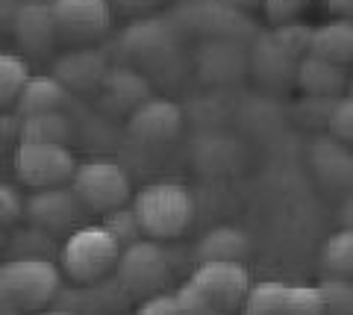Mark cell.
<instances>
[{
	"label": "cell",
	"instance_id": "cell-21",
	"mask_svg": "<svg viewBox=\"0 0 353 315\" xmlns=\"http://www.w3.org/2000/svg\"><path fill=\"white\" fill-rule=\"evenodd\" d=\"M74 136L71 118L65 115V110L57 112H41V115H27L18 124V142H57L68 145V139Z\"/></svg>",
	"mask_w": 353,
	"mask_h": 315
},
{
	"label": "cell",
	"instance_id": "cell-22",
	"mask_svg": "<svg viewBox=\"0 0 353 315\" xmlns=\"http://www.w3.org/2000/svg\"><path fill=\"white\" fill-rule=\"evenodd\" d=\"M289 292H292V286L280 283V280L253 283L250 295L245 301V312H250V315H285V307H289Z\"/></svg>",
	"mask_w": 353,
	"mask_h": 315
},
{
	"label": "cell",
	"instance_id": "cell-4",
	"mask_svg": "<svg viewBox=\"0 0 353 315\" xmlns=\"http://www.w3.org/2000/svg\"><path fill=\"white\" fill-rule=\"evenodd\" d=\"M168 280H171V265L157 238L145 236L121 251V259L115 265V283L124 289L127 298L145 301L162 292Z\"/></svg>",
	"mask_w": 353,
	"mask_h": 315
},
{
	"label": "cell",
	"instance_id": "cell-13",
	"mask_svg": "<svg viewBox=\"0 0 353 315\" xmlns=\"http://www.w3.org/2000/svg\"><path fill=\"white\" fill-rule=\"evenodd\" d=\"M109 74V59L103 50L74 48L53 62V77H59L71 92H94L101 89Z\"/></svg>",
	"mask_w": 353,
	"mask_h": 315
},
{
	"label": "cell",
	"instance_id": "cell-28",
	"mask_svg": "<svg viewBox=\"0 0 353 315\" xmlns=\"http://www.w3.org/2000/svg\"><path fill=\"white\" fill-rule=\"evenodd\" d=\"M176 301H180L183 315H230V309L215 303L203 289H197L192 280L176 289Z\"/></svg>",
	"mask_w": 353,
	"mask_h": 315
},
{
	"label": "cell",
	"instance_id": "cell-16",
	"mask_svg": "<svg viewBox=\"0 0 353 315\" xmlns=\"http://www.w3.org/2000/svg\"><path fill=\"white\" fill-rule=\"evenodd\" d=\"M294 80L309 97H341L347 74H345V65L321 59V57H315V53H306V57L297 62Z\"/></svg>",
	"mask_w": 353,
	"mask_h": 315
},
{
	"label": "cell",
	"instance_id": "cell-10",
	"mask_svg": "<svg viewBox=\"0 0 353 315\" xmlns=\"http://www.w3.org/2000/svg\"><path fill=\"white\" fill-rule=\"evenodd\" d=\"M62 41H94L109 30V0H50Z\"/></svg>",
	"mask_w": 353,
	"mask_h": 315
},
{
	"label": "cell",
	"instance_id": "cell-33",
	"mask_svg": "<svg viewBox=\"0 0 353 315\" xmlns=\"http://www.w3.org/2000/svg\"><path fill=\"white\" fill-rule=\"evenodd\" d=\"M115 3L124 9V12H148V9H157L162 0H115Z\"/></svg>",
	"mask_w": 353,
	"mask_h": 315
},
{
	"label": "cell",
	"instance_id": "cell-5",
	"mask_svg": "<svg viewBox=\"0 0 353 315\" xmlns=\"http://www.w3.org/2000/svg\"><path fill=\"white\" fill-rule=\"evenodd\" d=\"M71 189L85 203V210L94 212H109L118 210V206H127L132 192L124 165L106 156L83 159L71 177Z\"/></svg>",
	"mask_w": 353,
	"mask_h": 315
},
{
	"label": "cell",
	"instance_id": "cell-34",
	"mask_svg": "<svg viewBox=\"0 0 353 315\" xmlns=\"http://www.w3.org/2000/svg\"><path fill=\"white\" fill-rule=\"evenodd\" d=\"M339 221H341V227H347V230H353V194H350V198H345V203H341V210H339Z\"/></svg>",
	"mask_w": 353,
	"mask_h": 315
},
{
	"label": "cell",
	"instance_id": "cell-24",
	"mask_svg": "<svg viewBox=\"0 0 353 315\" xmlns=\"http://www.w3.org/2000/svg\"><path fill=\"white\" fill-rule=\"evenodd\" d=\"M30 80H32L30 65L21 57H15V53L0 57V103L3 106H15Z\"/></svg>",
	"mask_w": 353,
	"mask_h": 315
},
{
	"label": "cell",
	"instance_id": "cell-12",
	"mask_svg": "<svg viewBox=\"0 0 353 315\" xmlns=\"http://www.w3.org/2000/svg\"><path fill=\"white\" fill-rule=\"evenodd\" d=\"M9 27H12L15 41L27 53H48L59 39L50 0H21Z\"/></svg>",
	"mask_w": 353,
	"mask_h": 315
},
{
	"label": "cell",
	"instance_id": "cell-23",
	"mask_svg": "<svg viewBox=\"0 0 353 315\" xmlns=\"http://www.w3.org/2000/svg\"><path fill=\"white\" fill-rule=\"evenodd\" d=\"M324 268L339 280H353V230L341 227L324 245Z\"/></svg>",
	"mask_w": 353,
	"mask_h": 315
},
{
	"label": "cell",
	"instance_id": "cell-17",
	"mask_svg": "<svg viewBox=\"0 0 353 315\" xmlns=\"http://www.w3.org/2000/svg\"><path fill=\"white\" fill-rule=\"evenodd\" d=\"M68 101H71V89L59 77L39 74V77H32L27 83V89L21 92L18 103H15V115L27 118V115H41V112H57V110H65Z\"/></svg>",
	"mask_w": 353,
	"mask_h": 315
},
{
	"label": "cell",
	"instance_id": "cell-3",
	"mask_svg": "<svg viewBox=\"0 0 353 315\" xmlns=\"http://www.w3.org/2000/svg\"><path fill=\"white\" fill-rule=\"evenodd\" d=\"M121 251H124L121 242L103 224H85L71 230L68 238L62 242L59 265L65 271V277H71L80 286L101 283L109 271H115Z\"/></svg>",
	"mask_w": 353,
	"mask_h": 315
},
{
	"label": "cell",
	"instance_id": "cell-6",
	"mask_svg": "<svg viewBox=\"0 0 353 315\" xmlns=\"http://www.w3.org/2000/svg\"><path fill=\"white\" fill-rule=\"evenodd\" d=\"M80 162L74 159L68 145L57 142H18L12 154L15 177L30 189H50L71 183Z\"/></svg>",
	"mask_w": 353,
	"mask_h": 315
},
{
	"label": "cell",
	"instance_id": "cell-36",
	"mask_svg": "<svg viewBox=\"0 0 353 315\" xmlns=\"http://www.w3.org/2000/svg\"><path fill=\"white\" fill-rule=\"evenodd\" d=\"M32 315H77V312L74 309H65V307L62 309L57 307V309H39V312H32Z\"/></svg>",
	"mask_w": 353,
	"mask_h": 315
},
{
	"label": "cell",
	"instance_id": "cell-25",
	"mask_svg": "<svg viewBox=\"0 0 353 315\" xmlns=\"http://www.w3.org/2000/svg\"><path fill=\"white\" fill-rule=\"evenodd\" d=\"M103 227L118 238L121 247L145 238V230H141V221H139V215L132 206H118V210L103 212Z\"/></svg>",
	"mask_w": 353,
	"mask_h": 315
},
{
	"label": "cell",
	"instance_id": "cell-37",
	"mask_svg": "<svg viewBox=\"0 0 353 315\" xmlns=\"http://www.w3.org/2000/svg\"><path fill=\"white\" fill-rule=\"evenodd\" d=\"M245 315H250V312H245Z\"/></svg>",
	"mask_w": 353,
	"mask_h": 315
},
{
	"label": "cell",
	"instance_id": "cell-29",
	"mask_svg": "<svg viewBox=\"0 0 353 315\" xmlns=\"http://www.w3.org/2000/svg\"><path fill=\"white\" fill-rule=\"evenodd\" d=\"M327 127L339 142L353 145V94H341L330 103L327 112Z\"/></svg>",
	"mask_w": 353,
	"mask_h": 315
},
{
	"label": "cell",
	"instance_id": "cell-18",
	"mask_svg": "<svg viewBox=\"0 0 353 315\" xmlns=\"http://www.w3.org/2000/svg\"><path fill=\"white\" fill-rule=\"evenodd\" d=\"M297 62L289 50L280 48V41L271 36H262L256 45H253V53H250V65L256 71V77L265 80V83H285L297 77Z\"/></svg>",
	"mask_w": 353,
	"mask_h": 315
},
{
	"label": "cell",
	"instance_id": "cell-31",
	"mask_svg": "<svg viewBox=\"0 0 353 315\" xmlns=\"http://www.w3.org/2000/svg\"><path fill=\"white\" fill-rule=\"evenodd\" d=\"M136 315H183L180 309V301H176V292L168 295V292H157L139 303Z\"/></svg>",
	"mask_w": 353,
	"mask_h": 315
},
{
	"label": "cell",
	"instance_id": "cell-14",
	"mask_svg": "<svg viewBox=\"0 0 353 315\" xmlns=\"http://www.w3.org/2000/svg\"><path fill=\"white\" fill-rule=\"evenodd\" d=\"M101 101L103 106L115 112H132L136 106H141L150 94V83L145 74H139L136 68H127V65H118V68H109L106 80L101 85Z\"/></svg>",
	"mask_w": 353,
	"mask_h": 315
},
{
	"label": "cell",
	"instance_id": "cell-32",
	"mask_svg": "<svg viewBox=\"0 0 353 315\" xmlns=\"http://www.w3.org/2000/svg\"><path fill=\"white\" fill-rule=\"evenodd\" d=\"M24 212H27V201H21V194L15 192V186L3 183V186H0V221L12 224Z\"/></svg>",
	"mask_w": 353,
	"mask_h": 315
},
{
	"label": "cell",
	"instance_id": "cell-19",
	"mask_svg": "<svg viewBox=\"0 0 353 315\" xmlns=\"http://www.w3.org/2000/svg\"><path fill=\"white\" fill-rule=\"evenodd\" d=\"M309 53L339 65H350L353 62V18H336L315 27L312 50Z\"/></svg>",
	"mask_w": 353,
	"mask_h": 315
},
{
	"label": "cell",
	"instance_id": "cell-7",
	"mask_svg": "<svg viewBox=\"0 0 353 315\" xmlns=\"http://www.w3.org/2000/svg\"><path fill=\"white\" fill-rule=\"evenodd\" d=\"M121 50L124 57L145 68H162L176 57V32L168 21L141 18L121 32Z\"/></svg>",
	"mask_w": 353,
	"mask_h": 315
},
{
	"label": "cell",
	"instance_id": "cell-11",
	"mask_svg": "<svg viewBox=\"0 0 353 315\" xmlns=\"http://www.w3.org/2000/svg\"><path fill=\"white\" fill-rule=\"evenodd\" d=\"M183 130V110L168 97H148L130 112L127 133L139 145H168Z\"/></svg>",
	"mask_w": 353,
	"mask_h": 315
},
{
	"label": "cell",
	"instance_id": "cell-20",
	"mask_svg": "<svg viewBox=\"0 0 353 315\" xmlns=\"http://www.w3.org/2000/svg\"><path fill=\"white\" fill-rule=\"evenodd\" d=\"M250 254V238L245 230L230 224L212 227L201 242H197V259L206 263V259H245Z\"/></svg>",
	"mask_w": 353,
	"mask_h": 315
},
{
	"label": "cell",
	"instance_id": "cell-35",
	"mask_svg": "<svg viewBox=\"0 0 353 315\" xmlns=\"http://www.w3.org/2000/svg\"><path fill=\"white\" fill-rule=\"evenodd\" d=\"M230 6H236V9H253V6H262L265 0H227Z\"/></svg>",
	"mask_w": 353,
	"mask_h": 315
},
{
	"label": "cell",
	"instance_id": "cell-30",
	"mask_svg": "<svg viewBox=\"0 0 353 315\" xmlns=\"http://www.w3.org/2000/svg\"><path fill=\"white\" fill-rule=\"evenodd\" d=\"M309 3H312V0H265L262 9L271 24H285V21H294Z\"/></svg>",
	"mask_w": 353,
	"mask_h": 315
},
{
	"label": "cell",
	"instance_id": "cell-2",
	"mask_svg": "<svg viewBox=\"0 0 353 315\" xmlns=\"http://www.w3.org/2000/svg\"><path fill=\"white\" fill-rule=\"evenodd\" d=\"M132 210L139 215L145 236L165 242V238H176L189 230L194 219V198L180 183L159 180V183H148V186L136 192Z\"/></svg>",
	"mask_w": 353,
	"mask_h": 315
},
{
	"label": "cell",
	"instance_id": "cell-1",
	"mask_svg": "<svg viewBox=\"0 0 353 315\" xmlns=\"http://www.w3.org/2000/svg\"><path fill=\"white\" fill-rule=\"evenodd\" d=\"M62 265L50 256H12L0 265V303L3 312H39L62 292Z\"/></svg>",
	"mask_w": 353,
	"mask_h": 315
},
{
	"label": "cell",
	"instance_id": "cell-27",
	"mask_svg": "<svg viewBox=\"0 0 353 315\" xmlns=\"http://www.w3.org/2000/svg\"><path fill=\"white\" fill-rule=\"evenodd\" d=\"M312 32L315 27H306V24H297V21H285L277 30L271 32L274 39L280 41V48H285L294 59H303L309 50H312Z\"/></svg>",
	"mask_w": 353,
	"mask_h": 315
},
{
	"label": "cell",
	"instance_id": "cell-9",
	"mask_svg": "<svg viewBox=\"0 0 353 315\" xmlns=\"http://www.w3.org/2000/svg\"><path fill=\"white\" fill-rule=\"evenodd\" d=\"M85 210V203L77 198V192L68 186H50V189H32L27 198V219L32 227H41L48 233L77 230V221Z\"/></svg>",
	"mask_w": 353,
	"mask_h": 315
},
{
	"label": "cell",
	"instance_id": "cell-15",
	"mask_svg": "<svg viewBox=\"0 0 353 315\" xmlns=\"http://www.w3.org/2000/svg\"><path fill=\"white\" fill-rule=\"evenodd\" d=\"M312 168L318 180H324L330 189L353 192V154L339 139H321L312 148Z\"/></svg>",
	"mask_w": 353,
	"mask_h": 315
},
{
	"label": "cell",
	"instance_id": "cell-8",
	"mask_svg": "<svg viewBox=\"0 0 353 315\" xmlns=\"http://www.w3.org/2000/svg\"><path fill=\"white\" fill-rule=\"evenodd\" d=\"M189 280L230 312L241 307L253 289L250 271L239 259H206V263H197Z\"/></svg>",
	"mask_w": 353,
	"mask_h": 315
},
{
	"label": "cell",
	"instance_id": "cell-26",
	"mask_svg": "<svg viewBox=\"0 0 353 315\" xmlns=\"http://www.w3.org/2000/svg\"><path fill=\"white\" fill-rule=\"evenodd\" d=\"M327 312H330V301H327L324 289H318V286H292L285 315H327Z\"/></svg>",
	"mask_w": 353,
	"mask_h": 315
}]
</instances>
